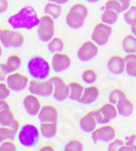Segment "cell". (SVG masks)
<instances>
[{"instance_id":"obj_1","label":"cell","mask_w":136,"mask_h":151,"mask_svg":"<svg viewBox=\"0 0 136 151\" xmlns=\"http://www.w3.org/2000/svg\"><path fill=\"white\" fill-rule=\"evenodd\" d=\"M7 23L11 28L17 30H32L38 27L39 17L33 6H24L18 12L9 17Z\"/></svg>"},{"instance_id":"obj_2","label":"cell","mask_w":136,"mask_h":151,"mask_svg":"<svg viewBox=\"0 0 136 151\" xmlns=\"http://www.w3.org/2000/svg\"><path fill=\"white\" fill-rule=\"evenodd\" d=\"M27 71L31 79L45 80L50 78L51 64L41 56H33L27 62Z\"/></svg>"},{"instance_id":"obj_3","label":"cell","mask_w":136,"mask_h":151,"mask_svg":"<svg viewBox=\"0 0 136 151\" xmlns=\"http://www.w3.org/2000/svg\"><path fill=\"white\" fill-rule=\"evenodd\" d=\"M41 138L40 129L33 123H26L22 127H20L17 132V139L21 146L24 149H33L38 145Z\"/></svg>"},{"instance_id":"obj_4","label":"cell","mask_w":136,"mask_h":151,"mask_svg":"<svg viewBox=\"0 0 136 151\" xmlns=\"http://www.w3.org/2000/svg\"><path fill=\"white\" fill-rule=\"evenodd\" d=\"M89 15V10L85 4L76 3L71 6L66 16V24L72 29H80L85 24V19Z\"/></svg>"},{"instance_id":"obj_5","label":"cell","mask_w":136,"mask_h":151,"mask_svg":"<svg viewBox=\"0 0 136 151\" xmlns=\"http://www.w3.org/2000/svg\"><path fill=\"white\" fill-rule=\"evenodd\" d=\"M36 35L41 42H49L55 36V19L49 16L43 15L39 17V24L36 27Z\"/></svg>"},{"instance_id":"obj_6","label":"cell","mask_w":136,"mask_h":151,"mask_svg":"<svg viewBox=\"0 0 136 151\" xmlns=\"http://www.w3.org/2000/svg\"><path fill=\"white\" fill-rule=\"evenodd\" d=\"M0 42L6 48H18L24 44V35L17 29H1Z\"/></svg>"},{"instance_id":"obj_7","label":"cell","mask_w":136,"mask_h":151,"mask_svg":"<svg viewBox=\"0 0 136 151\" xmlns=\"http://www.w3.org/2000/svg\"><path fill=\"white\" fill-rule=\"evenodd\" d=\"M27 90L41 98H46L52 96V91H54V85L51 79H45V80H35V79H31Z\"/></svg>"},{"instance_id":"obj_8","label":"cell","mask_w":136,"mask_h":151,"mask_svg":"<svg viewBox=\"0 0 136 151\" xmlns=\"http://www.w3.org/2000/svg\"><path fill=\"white\" fill-rule=\"evenodd\" d=\"M112 32H113L112 26L103 22H98L97 24H95L94 30L91 33V40L98 46H105L109 41Z\"/></svg>"},{"instance_id":"obj_9","label":"cell","mask_w":136,"mask_h":151,"mask_svg":"<svg viewBox=\"0 0 136 151\" xmlns=\"http://www.w3.org/2000/svg\"><path fill=\"white\" fill-rule=\"evenodd\" d=\"M117 135V131L112 124L109 123H105V124H100L98 127H96L92 132H91V138L94 143H109L112 139H114Z\"/></svg>"},{"instance_id":"obj_10","label":"cell","mask_w":136,"mask_h":151,"mask_svg":"<svg viewBox=\"0 0 136 151\" xmlns=\"http://www.w3.org/2000/svg\"><path fill=\"white\" fill-rule=\"evenodd\" d=\"M7 86L10 87L11 91L14 92H22L23 90H26L29 83V78L26 74H23L21 71H14L10 73L6 79H5Z\"/></svg>"},{"instance_id":"obj_11","label":"cell","mask_w":136,"mask_h":151,"mask_svg":"<svg viewBox=\"0 0 136 151\" xmlns=\"http://www.w3.org/2000/svg\"><path fill=\"white\" fill-rule=\"evenodd\" d=\"M98 46L92 40L84 41L77 51V57L80 62H89L98 55Z\"/></svg>"},{"instance_id":"obj_12","label":"cell","mask_w":136,"mask_h":151,"mask_svg":"<svg viewBox=\"0 0 136 151\" xmlns=\"http://www.w3.org/2000/svg\"><path fill=\"white\" fill-rule=\"evenodd\" d=\"M54 85V91H52V97L57 102H63V100L68 99V93H69V88H68V83L65 82V80L61 76H51L50 78Z\"/></svg>"},{"instance_id":"obj_13","label":"cell","mask_w":136,"mask_h":151,"mask_svg":"<svg viewBox=\"0 0 136 151\" xmlns=\"http://www.w3.org/2000/svg\"><path fill=\"white\" fill-rule=\"evenodd\" d=\"M50 64H51V69L58 74V73L66 71L71 67L72 59L68 55H66L63 52H57V53H54Z\"/></svg>"},{"instance_id":"obj_14","label":"cell","mask_w":136,"mask_h":151,"mask_svg":"<svg viewBox=\"0 0 136 151\" xmlns=\"http://www.w3.org/2000/svg\"><path fill=\"white\" fill-rule=\"evenodd\" d=\"M41 103L38 96H35L33 93H28L27 96H24L23 98V108L26 110V112L29 116H38L39 111L41 109Z\"/></svg>"},{"instance_id":"obj_15","label":"cell","mask_w":136,"mask_h":151,"mask_svg":"<svg viewBox=\"0 0 136 151\" xmlns=\"http://www.w3.org/2000/svg\"><path fill=\"white\" fill-rule=\"evenodd\" d=\"M38 119L40 122H57L58 121V110L52 104H45L41 106Z\"/></svg>"},{"instance_id":"obj_16","label":"cell","mask_w":136,"mask_h":151,"mask_svg":"<svg viewBox=\"0 0 136 151\" xmlns=\"http://www.w3.org/2000/svg\"><path fill=\"white\" fill-rule=\"evenodd\" d=\"M98 96H100V88L94 83L88 85L86 87H84V91H83V94H81L79 103L84 104V105H90V104L96 102Z\"/></svg>"},{"instance_id":"obj_17","label":"cell","mask_w":136,"mask_h":151,"mask_svg":"<svg viewBox=\"0 0 136 151\" xmlns=\"http://www.w3.org/2000/svg\"><path fill=\"white\" fill-rule=\"evenodd\" d=\"M107 69L109 70V73H112L114 75H121L123 73H125L124 57L119 55L111 56L109 59L107 60Z\"/></svg>"},{"instance_id":"obj_18","label":"cell","mask_w":136,"mask_h":151,"mask_svg":"<svg viewBox=\"0 0 136 151\" xmlns=\"http://www.w3.org/2000/svg\"><path fill=\"white\" fill-rule=\"evenodd\" d=\"M97 121L92 114V111L86 112L85 115H83L79 120V127L83 132L85 133H91L96 127H97Z\"/></svg>"},{"instance_id":"obj_19","label":"cell","mask_w":136,"mask_h":151,"mask_svg":"<svg viewBox=\"0 0 136 151\" xmlns=\"http://www.w3.org/2000/svg\"><path fill=\"white\" fill-rule=\"evenodd\" d=\"M117 110L118 115H120L121 117H129L134 114V103L128 97H125L117 104Z\"/></svg>"},{"instance_id":"obj_20","label":"cell","mask_w":136,"mask_h":151,"mask_svg":"<svg viewBox=\"0 0 136 151\" xmlns=\"http://www.w3.org/2000/svg\"><path fill=\"white\" fill-rule=\"evenodd\" d=\"M40 134L45 139H52L57 134V122H40Z\"/></svg>"},{"instance_id":"obj_21","label":"cell","mask_w":136,"mask_h":151,"mask_svg":"<svg viewBox=\"0 0 136 151\" xmlns=\"http://www.w3.org/2000/svg\"><path fill=\"white\" fill-rule=\"evenodd\" d=\"M68 88H69L68 98L71 100H74V102H79L84 91V86L78 81H72L68 83Z\"/></svg>"},{"instance_id":"obj_22","label":"cell","mask_w":136,"mask_h":151,"mask_svg":"<svg viewBox=\"0 0 136 151\" xmlns=\"http://www.w3.org/2000/svg\"><path fill=\"white\" fill-rule=\"evenodd\" d=\"M121 48L125 53H136V35L132 33L125 35L121 41Z\"/></svg>"},{"instance_id":"obj_23","label":"cell","mask_w":136,"mask_h":151,"mask_svg":"<svg viewBox=\"0 0 136 151\" xmlns=\"http://www.w3.org/2000/svg\"><path fill=\"white\" fill-rule=\"evenodd\" d=\"M125 73L130 78H136V53H125Z\"/></svg>"},{"instance_id":"obj_24","label":"cell","mask_w":136,"mask_h":151,"mask_svg":"<svg viewBox=\"0 0 136 151\" xmlns=\"http://www.w3.org/2000/svg\"><path fill=\"white\" fill-rule=\"evenodd\" d=\"M44 14L51 16L54 19H56L62 15V5L52 3V1H47L44 6Z\"/></svg>"},{"instance_id":"obj_25","label":"cell","mask_w":136,"mask_h":151,"mask_svg":"<svg viewBox=\"0 0 136 151\" xmlns=\"http://www.w3.org/2000/svg\"><path fill=\"white\" fill-rule=\"evenodd\" d=\"M63 48H65V42L60 36H54L52 39L47 42V50H49V52H51L52 55L57 53V52H62Z\"/></svg>"},{"instance_id":"obj_26","label":"cell","mask_w":136,"mask_h":151,"mask_svg":"<svg viewBox=\"0 0 136 151\" xmlns=\"http://www.w3.org/2000/svg\"><path fill=\"white\" fill-rule=\"evenodd\" d=\"M17 138V132L11 126H1L0 127V143L5 140H14Z\"/></svg>"},{"instance_id":"obj_27","label":"cell","mask_w":136,"mask_h":151,"mask_svg":"<svg viewBox=\"0 0 136 151\" xmlns=\"http://www.w3.org/2000/svg\"><path fill=\"white\" fill-rule=\"evenodd\" d=\"M118 16H119V14H117L116 11L109 10V9H105V11L101 15V22L107 23L109 26H113V24H116L118 22Z\"/></svg>"},{"instance_id":"obj_28","label":"cell","mask_w":136,"mask_h":151,"mask_svg":"<svg viewBox=\"0 0 136 151\" xmlns=\"http://www.w3.org/2000/svg\"><path fill=\"white\" fill-rule=\"evenodd\" d=\"M100 109L103 111V114H105V115H106L111 121L114 120V119L118 116L117 105H116V104H113V103H111V102H107V103L102 104Z\"/></svg>"},{"instance_id":"obj_29","label":"cell","mask_w":136,"mask_h":151,"mask_svg":"<svg viewBox=\"0 0 136 151\" xmlns=\"http://www.w3.org/2000/svg\"><path fill=\"white\" fill-rule=\"evenodd\" d=\"M123 17L124 21L129 26H134L136 24V5H130L124 12H123Z\"/></svg>"},{"instance_id":"obj_30","label":"cell","mask_w":136,"mask_h":151,"mask_svg":"<svg viewBox=\"0 0 136 151\" xmlns=\"http://www.w3.org/2000/svg\"><path fill=\"white\" fill-rule=\"evenodd\" d=\"M15 119V114L11 109H5L0 111V126H11Z\"/></svg>"},{"instance_id":"obj_31","label":"cell","mask_w":136,"mask_h":151,"mask_svg":"<svg viewBox=\"0 0 136 151\" xmlns=\"http://www.w3.org/2000/svg\"><path fill=\"white\" fill-rule=\"evenodd\" d=\"M81 80L83 82H85L86 85H92L96 82L97 80V73L92 69V68H88L85 69L81 74Z\"/></svg>"},{"instance_id":"obj_32","label":"cell","mask_w":136,"mask_h":151,"mask_svg":"<svg viewBox=\"0 0 136 151\" xmlns=\"http://www.w3.org/2000/svg\"><path fill=\"white\" fill-rule=\"evenodd\" d=\"M127 97V93L123 91V90H120V88H114V90H112L109 92V94H108V102H111V103H113V104H118L121 99H124Z\"/></svg>"},{"instance_id":"obj_33","label":"cell","mask_w":136,"mask_h":151,"mask_svg":"<svg viewBox=\"0 0 136 151\" xmlns=\"http://www.w3.org/2000/svg\"><path fill=\"white\" fill-rule=\"evenodd\" d=\"M84 144L79 139H71L65 145V151H83Z\"/></svg>"},{"instance_id":"obj_34","label":"cell","mask_w":136,"mask_h":151,"mask_svg":"<svg viewBox=\"0 0 136 151\" xmlns=\"http://www.w3.org/2000/svg\"><path fill=\"white\" fill-rule=\"evenodd\" d=\"M119 151H136V134H131Z\"/></svg>"},{"instance_id":"obj_35","label":"cell","mask_w":136,"mask_h":151,"mask_svg":"<svg viewBox=\"0 0 136 151\" xmlns=\"http://www.w3.org/2000/svg\"><path fill=\"white\" fill-rule=\"evenodd\" d=\"M105 9L113 10V11L117 12V14H123V12H124L123 6L120 5V3L118 1V0H107L106 4H105Z\"/></svg>"},{"instance_id":"obj_36","label":"cell","mask_w":136,"mask_h":151,"mask_svg":"<svg viewBox=\"0 0 136 151\" xmlns=\"http://www.w3.org/2000/svg\"><path fill=\"white\" fill-rule=\"evenodd\" d=\"M92 111V114H94V116H95V119H96V121H97V123L98 124H105V123H109V119L103 114V111L98 108V109H96V110H91Z\"/></svg>"},{"instance_id":"obj_37","label":"cell","mask_w":136,"mask_h":151,"mask_svg":"<svg viewBox=\"0 0 136 151\" xmlns=\"http://www.w3.org/2000/svg\"><path fill=\"white\" fill-rule=\"evenodd\" d=\"M125 144V142L120 139V138H114V139H112L109 143H108V146H107V150L108 151H119L120 147Z\"/></svg>"},{"instance_id":"obj_38","label":"cell","mask_w":136,"mask_h":151,"mask_svg":"<svg viewBox=\"0 0 136 151\" xmlns=\"http://www.w3.org/2000/svg\"><path fill=\"white\" fill-rule=\"evenodd\" d=\"M11 93V90H10V87L7 86L6 81H0V100H4L6 99Z\"/></svg>"},{"instance_id":"obj_39","label":"cell","mask_w":136,"mask_h":151,"mask_svg":"<svg viewBox=\"0 0 136 151\" xmlns=\"http://www.w3.org/2000/svg\"><path fill=\"white\" fill-rule=\"evenodd\" d=\"M17 146L12 140H5L0 143V151H16Z\"/></svg>"},{"instance_id":"obj_40","label":"cell","mask_w":136,"mask_h":151,"mask_svg":"<svg viewBox=\"0 0 136 151\" xmlns=\"http://www.w3.org/2000/svg\"><path fill=\"white\" fill-rule=\"evenodd\" d=\"M9 9V0H0V14H4Z\"/></svg>"},{"instance_id":"obj_41","label":"cell","mask_w":136,"mask_h":151,"mask_svg":"<svg viewBox=\"0 0 136 151\" xmlns=\"http://www.w3.org/2000/svg\"><path fill=\"white\" fill-rule=\"evenodd\" d=\"M118 1H119L120 5L123 6V10H124V11L131 5V0H118Z\"/></svg>"},{"instance_id":"obj_42","label":"cell","mask_w":136,"mask_h":151,"mask_svg":"<svg viewBox=\"0 0 136 151\" xmlns=\"http://www.w3.org/2000/svg\"><path fill=\"white\" fill-rule=\"evenodd\" d=\"M5 109H10V104L7 103V100L4 99V100H0V111H3Z\"/></svg>"},{"instance_id":"obj_43","label":"cell","mask_w":136,"mask_h":151,"mask_svg":"<svg viewBox=\"0 0 136 151\" xmlns=\"http://www.w3.org/2000/svg\"><path fill=\"white\" fill-rule=\"evenodd\" d=\"M39 151H55V147L52 145H44L39 149Z\"/></svg>"},{"instance_id":"obj_44","label":"cell","mask_w":136,"mask_h":151,"mask_svg":"<svg viewBox=\"0 0 136 151\" xmlns=\"http://www.w3.org/2000/svg\"><path fill=\"white\" fill-rule=\"evenodd\" d=\"M11 127L14 128L16 132H18V129H20V122H18V120H17V119H15V120H14V122L11 123Z\"/></svg>"},{"instance_id":"obj_45","label":"cell","mask_w":136,"mask_h":151,"mask_svg":"<svg viewBox=\"0 0 136 151\" xmlns=\"http://www.w3.org/2000/svg\"><path fill=\"white\" fill-rule=\"evenodd\" d=\"M47 1H52V3H56V4H61V5H63V4L68 3V0H47Z\"/></svg>"},{"instance_id":"obj_46","label":"cell","mask_w":136,"mask_h":151,"mask_svg":"<svg viewBox=\"0 0 136 151\" xmlns=\"http://www.w3.org/2000/svg\"><path fill=\"white\" fill-rule=\"evenodd\" d=\"M130 30H131V33H132L134 35H136V24H134V26H131Z\"/></svg>"},{"instance_id":"obj_47","label":"cell","mask_w":136,"mask_h":151,"mask_svg":"<svg viewBox=\"0 0 136 151\" xmlns=\"http://www.w3.org/2000/svg\"><path fill=\"white\" fill-rule=\"evenodd\" d=\"M1 55H3V45L0 42V57H1Z\"/></svg>"},{"instance_id":"obj_48","label":"cell","mask_w":136,"mask_h":151,"mask_svg":"<svg viewBox=\"0 0 136 151\" xmlns=\"http://www.w3.org/2000/svg\"><path fill=\"white\" fill-rule=\"evenodd\" d=\"M86 1H88V3H97V1H100V0H86Z\"/></svg>"},{"instance_id":"obj_49","label":"cell","mask_w":136,"mask_h":151,"mask_svg":"<svg viewBox=\"0 0 136 151\" xmlns=\"http://www.w3.org/2000/svg\"><path fill=\"white\" fill-rule=\"evenodd\" d=\"M0 68H1V63H0Z\"/></svg>"},{"instance_id":"obj_50","label":"cell","mask_w":136,"mask_h":151,"mask_svg":"<svg viewBox=\"0 0 136 151\" xmlns=\"http://www.w3.org/2000/svg\"><path fill=\"white\" fill-rule=\"evenodd\" d=\"M0 34H1V29H0Z\"/></svg>"}]
</instances>
